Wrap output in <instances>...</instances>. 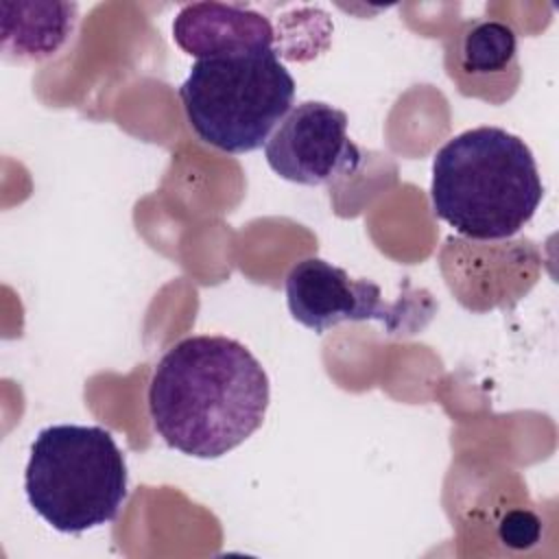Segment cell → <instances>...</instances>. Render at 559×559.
<instances>
[{
  "label": "cell",
  "instance_id": "cell-6",
  "mask_svg": "<svg viewBox=\"0 0 559 559\" xmlns=\"http://www.w3.org/2000/svg\"><path fill=\"white\" fill-rule=\"evenodd\" d=\"M264 157L273 173L301 186L330 183L362 162L347 135V114L323 100L295 105L266 140Z\"/></svg>",
  "mask_w": 559,
  "mask_h": 559
},
{
  "label": "cell",
  "instance_id": "cell-7",
  "mask_svg": "<svg viewBox=\"0 0 559 559\" xmlns=\"http://www.w3.org/2000/svg\"><path fill=\"white\" fill-rule=\"evenodd\" d=\"M173 39L188 55L205 59L253 48H273L275 35L271 22L249 7L192 2L177 13Z\"/></svg>",
  "mask_w": 559,
  "mask_h": 559
},
{
  "label": "cell",
  "instance_id": "cell-5",
  "mask_svg": "<svg viewBox=\"0 0 559 559\" xmlns=\"http://www.w3.org/2000/svg\"><path fill=\"white\" fill-rule=\"evenodd\" d=\"M288 310L295 321L323 334L343 321H380L389 334H402L417 323L402 301H384L371 280H354L345 269L321 258H304L284 282Z\"/></svg>",
  "mask_w": 559,
  "mask_h": 559
},
{
  "label": "cell",
  "instance_id": "cell-8",
  "mask_svg": "<svg viewBox=\"0 0 559 559\" xmlns=\"http://www.w3.org/2000/svg\"><path fill=\"white\" fill-rule=\"evenodd\" d=\"M2 52L13 61H41L52 57L76 24L74 2H2Z\"/></svg>",
  "mask_w": 559,
  "mask_h": 559
},
{
  "label": "cell",
  "instance_id": "cell-1",
  "mask_svg": "<svg viewBox=\"0 0 559 559\" xmlns=\"http://www.w3.org/2000/svg\"><path fill=\"white\" fill-rule=\"evenodd\" d=\"M271 384L260 360L236 338L197 334L175 343L148 382L155 432L194 459H218L264 421Z\"/></svg>",
  "mask_w": 559,
  "mask_h": 559
},
{
  "label": "cell",
  "instance_id": "cell-4",
  "mask_svg": "<svg viewBox=\"0 0 559 559\" xmlns=\"http://www.w3.org/2000/svg\"><path fill=\"white\" fill-rule=\"evenodd\" d=\"M192 131L225 153H251L293 109L295 79L275 48L197 59L179 87Z\"/></svg>",
  "mask_w": 559,
  "mask_h": 559
},
{
  "label": "cell",
  "instance_id": "cell-2",
  "mask_svg": "<svg viewBox=\"0 0 559 559\" xmlns=\"http://www.w3.org/2000/svg\"><path fill=\"white\" fill-rule=\"evenodd\" d=\"M544 197L528 144L502 127L450 138L432 159L430 203L456 234L472 240L515 236Z\"/></svg>",
  "mask_w": 559,
  "mask_h": 559
},
{
  "label": "cell",
  "instance_id": "cell-9",
  "mask_svg": "<svg viewBox=\"0 0 559 559\" xmlns=\"http://www.w3.org/2000/svg\"><path fill=\"white\" fill-rule=\"evenodd\" d=\"M515 33L502 22H478L463 39V68L467 72H498L515 57Z\"/></svg>",
  "mask_w": 559,
  "mask_h": 559
},
{
  "label": "cell",
  "instance_id": "cell-3",
  "mask_svg": "<svg viewBox=\"0 0 559 559\" xmlns=\"http://www.w3.org/2000/svg\"><path fill=\"white\" fill-rule=\"evenodd\" d=\"M127 487V461L109 430L52 424L37 432L24 491L33 511L55 531L79 535L114 522Z\"/></svg>",
  "mask_w": 559,
  "mask_h": 559
}]
</instances>
